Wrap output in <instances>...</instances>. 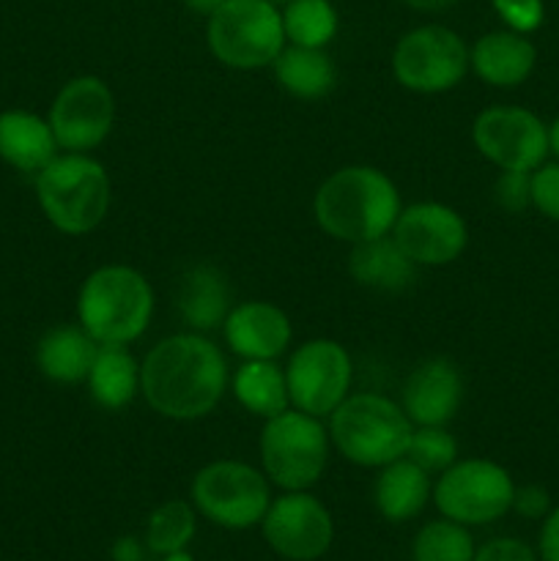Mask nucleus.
I'll use <instances>...</instances> for the list:
<instances>
[{
  "instance_id": "17",
  "label": "nucleus",
  "mask_w": 559,
  "mask_h": 561,
  "mask_svg": "<svg viewBox=\"0 0 559 561\" xmlns=\"http://www.w3.org/2000/svg\"><path fill=\"white\" fill-rule=\"evenodd\" d=\"M225 340L241 359H277L290 345L288 316L272 301H244L225 318Z\"/></svg>"
},
{
  "instance_id": "22",
  "label": "nucleus",
  "mask_w": 559,
  "mask_h": 561,
  "mask_svg": "<svg viewBox=\"0 0 559 561\" xmlns=\"http://www.w3.org/2000/svg\"><path fill=\"white\" fill-rule=\"evenodd\" d=\"M349 272L360 285L384 294H400L417 279V263L398 247V241L381 236L360 241L349 255Z\"/></svg>"
},
{
  "instance_id": "30",
  "label": "nucleus",
  "mask_w": 559,
  "mask_h": 561,
  "mask_svg": "<svg viewBox=\"0 0 559 561\" xmlns=\"http://www.w3.org/2000/svg\"><path fill=\"white\" fill-rule=\"evenodd\" d=\"M406 458L420 466V469H425L427 474H436V471L442 474L444 469H449L458 460V442L444 425L417 427L411 433Z\"/></svg>"
},
{
  "instance_id": "42",
  "label": "nucleus",
  "mask_w": 559,
  "mask_h": 561,
  "mask_svg": "<svg viewBox=\"0 0 559 561\" xmlns=\"http://www.w3.org/2000/svg\"><path fill=\"white\" fill-rule=\"evenodd\" d=\"M272 3H290V0H272Z\"/></svg>"
},
{
  "instance_id": "25",
  "label": "nucleus",
  "mask_w": 559,
  "mask_h": 561,
  "mask_svg": "<svg viewBox=\"0 0 559 561\" xmlns=\"http://www.w3.org/2000/svg\"><path fill=\"white\" fill-rule=\"evenodd\" d=\"M274 75L277 82L296 99L316 102L329 96L338 85V69L334 60L323 49L312 47H288L274 60Z\"/></svg>"
},
{
  "instance_id": "12",
  "label": "nucleus",
  "mask_w": 559,
  "mask_h": 561,
  "mask_svg": "<svg viewBox=\"0 0 559 561\" xmlns=\"http://www.w3.org/2000/svg\"><path fill=\"white\" fill-rule=\"evenodd\" d=\"M49 126L58 148L88 153L107 140L115 121V99L107 82L96 75H82L66 82L49 107Z\"/></svg>"
},
{
  "instance_id": "16",
  "label": "nucleus",
  "mask_w": 559,
  "mask_h": 561,
  "mask_svg": "<svg viewBox=\"0 0 559 561\" xmlns=\"http://www.w3.org/2000/svg\"><path fill=\"white\" fill-rule=\"evenodd\" d=\"M464 400V376L449 359L433 356L417 365L403 383V403L400 409L411 425H447L455 420Z\"/></svg>"
},
{
  "instance_id": "32",
  "label": "nucleus",
  "mask_w": 559,
  "mask_h": 561,
  "mask_svg": "<svg viewBox=\"0 0 559 561\" xmlns=\"http://www.w3.org/2000/svg\"><path fill=\"white\" fill-rule=\"evenodd\" d=\"M504 25L515 33H532L543 25V0H491Z\"/></svg>"
},
{
  "instance_id": "36",
  "label": "nucleus",
  "mask_w": 559,
  "mask_h": 561,
  "mask_svg": "<svg viewBox=\"0 0 559 561\" xmlns=\"http://www.w3.org/2000/svg\"><path fill=\"white\" fill-rule=\"evenodd\" d=\"M540 559L543 561H559V507L551 510L543 520V529H540Z\"/></svg>"
},
{
  "instance_id": "6",
  "label": "nucleus",
  "mask_w": 559,
  "mask_h": 561,
  "mask_svg": "<svg viewBox=\"0 0 559 561\" xmlns=\"http://www.w3.org/2000/svg\"><path fill=\"white\" fill-rule=\"evenodd\" d=\"M206 44L228 69H263L285 49L283 14L272 0H228L208 16Z\"/></svg>"
},
{
  "instance_id": "8",
  "label": "nucleus",
  "mask_w": 559,
  "mask_h": 561,
  "mask_svg": "<svg viewBox=\"0 0 559 561\" xmlns=\"http://www.w3.org/2000/svg\"><path fill=\"white\" fill-rule=\"evenodd\" d=\"M269 504L266 477L241 460H214L192 480V507L223 529H252L263 520Z\"/></svg>"
},
{
  "instance_id": "27",
  "label": "nucleus",
  "mask_w": 559,
  "mask_h": 561,
  "mask_svg": "<svg viewBox=\"0 0 559 561\" xmlns=\"http://www.w3.org/2000/svg\"><path fill=\"white\" fill-rule=\"evenodd\" d=\"M338 11L329 0H290L283 11L285 38L296 47L323 49L338 33Z\"/></svg>"
},
{
  "instance_id": "31",
  "label": "nucleus",
  "mask_w": 559,
  "mask_h": 561,
  "mask_svg": "<svg viewBox=\"0 0 559 561\" xmlns=\"http://www.w3.org/2000/svg\"><path fill=\"white\" fill-rule=\"evenodd\" d=\"M493 192H497V203L504 211H526L532 206V173H526V170H504Z\"/></svg>"
},
{
  "instance_id": "14",
  "label": "nucleus",
  "mask_w": 559,
  "mask_h": 561,
  "mask_svg": "<svg viewBox=\"0 0 559 561\" xmlns=\"http://www.w3.org/2000/svg\"><path fill=\"white\" fill-rule=\"evenodd\" d=\"M477 151L502 170L540 168L548 148V129L524 107H488L471 126Z\"/></svg>"
},
{
  "instance_id": "33",
  "label": "nucleus",
  "mask_w": 559,
  "mask_h": 561,
  "mask_svg": "<svg viewBox=\"0 0 559 561\" xmlns=\"http://www.w3.org/2000/svg\"><path fill=\"white\" fill-rule=\"evenodd\" d=\"M532 206L559 222V164H543L532 173Z\"/></svg>"
},
{
  "instance_id": "41",
  "label": "nucleus",
  "mask_w": 559,
  "mask_h": 561,
  "mask_svg": "<svg viewBox=\"0 0 559 561\" xmlns=\"http://www.w3.org/2000/svg\"><path fill=\"white\" fill-rule=\"evenodd\" d=\"M162 561H195V559H192L190 553H186V548H184V551L168 553V557H162Z\"/></svg>"
},
{
  "instance_id": "37",
  "label": "nucleus",
  "mask_w": 559,
  "mask_h": 561,
  "mask_svg": "<svg viewBox=\"0 0 559 561\" xmlns=\"http://www.w3.org/2000/svg\"><path fill=\"white\" fill-rule=\"evenodd\" d=\"M113 561H142V546L135 537H118L113 546Z\"/></svg>"
},
{
  "instance_id": "28",
  "label": "nucleus",
  "mask_w": 559,
  "mask_h": 561,
  "mask_svg": "<svg viewBox=\"0 0 559 561\" xmlns=\"http://www.w3.org/2000/svg\"><path fill=\"white\" fill-rule=\"evenodd\" d=\"M195 507L181 499L159 504L151 513L146 526V546L148 551L168 557V553L184 551L195 537Z\"/></svg>"
},
{
  "instance_id": "10",
  "label": "nucleus",
  "mask_w": 559,
  "mask_h": 561,
  "mask_svg": "<svg viewBox=\"0 0 559 561\" xmlns=\"http://www.w3.org/2000/svg\"><path fill=\"white\" fill-rule=\"evenodd\" d=\"M469 69L464 38L444 25H422L400 36L392 53V75L406 91L444 93Z\"/></svg>"
},
{
  "instance_id": "1",
  "label": "nucleus",
  "mask_w": 559,
  "mask_h": 561,
  "mask_svg": "<svg viewBox=\"0 0 559 561\" xmlns=\"http://www.w3.org/2000/svg\"><path fill=\"white\" fill-rule=\"evenodd\" d=\"M228 389V362L203 334H173L148 351L140 392L159 416L179 422L212 414Z\"/></svg>"
},
{
  "instance_id": "11",
  "label": "nucleus",
  "mask_w": 559,
  "mask_h": 561,
  "mask_svg": "<svg viewBox=\"0 0 559 561\" xmlns=\"http://www.w3.org/2000/svg\"><path fill=\"white\" fill-rule=\"evenodd\" d=\"M351 356L338 340H307L294 351L288 367H285V383L294 409L312 416H329L345 398H349Z\"/></svg>"
},
{
  "instance_id": "20",
  "label": "nucleus",
  "mask_w": 559,
  "mask_h": 561,
  "mask_svg": "<svg viewBox=\"0 0 559 561\" xmlns=\"http://www.w3.org/2000/svg\"><path fill=\"white\" fill-rule=\"evenodd\" d=\"M58 140L49 121L27 110L0 113V159L22 173H38L58 157Z\"/></svg>"
},
{
  "instance_id": "7",
  "label": "nucleus",
  "mask_w": 559,
  "mask_h": 561,
  "mask_svg": "<svg viewBox=\"0 0 559 561\" xmlns=\"http://www.w3.org/2000/svg\"><path fill=\"white\" fill-rule=\"evenodd\" d=\"M263 474L283 491H307L329 463V433L305 411H283L261 431Z\"/></svg>"
},
{
  "instance_id": "40",
  "label": "nucleus",
  "mask_w": 559,
  "mask_h": 561,
  "mask_svg": "<svg viewBox=\"0 0 559 561\" xmlns=\"http://www.w3.org/2000/svg\"><path fill=\"white\" fill-rule=\"evenodd\" d=\"M548 148H551V151L559 157V118L554 121L551 129H548Z\"/></svg>"
},
{
  "instance_id": "3",
  "label": "nucleus",
  "mask_w": 559,
  "mask_h": 561,
  "mask_svg": "<svg viewBox=\"0 0 559 561\" xmlns=\"http://www.w3.org/2000/svg\"><path fill=\"white\" fill-rule=\"evenodd\" d=\"M77 316L99 345H129L151 323L153 288L137 268L124 263L99 266L82 283Z\"/></svg>"
},
{
  "instance_id": "18",
  "label": "nucleus",
  "mask_w": 559,
  "mask_h": 561,
  "mask_svg": "<svg viewBox=\"0 0 559 561\" xmlns=\"http://www.w3.org/2000/svg\"><path fill=\"white\" fill-rule=\"evenodd\" d=\"M537 49L524 33L493 31L477 38L469 53V64L482 82L493 88H515L532 75Z\"/></svg>"
},
{
  "instance_id": "23",
  "label": "nucleus",
  "mask_w": 559,
  "mask_h": 561,
  "mask_svg": "<svg viewBox=\"0 0 559 561\" xmlns=\"http://www.w3.org/2000/svg\"><path fill=\"white\" fill-rule=\"evenodd\" d=\"M99 343L82 327H55L38 340V370L55 383H80L91 373Z\"/></svg>"
},
{
  "instance_id": "26",
  "label": "nucleus",
  "mask_w": 559,
  "mask_h": 561,
  "mask_svg": "<svg viewBox=\"0 0 559 561\" xmlns=\"http://www.w3.org/2000/svg\"><path fill=\"white\" fill-rule=\"evenodd\" d=\"M233 394L250 414L261 420L288 411V383H285V370L274 359H247L233 376Z\"/></svg>"
},
{
  "instance_id": "24",
  "label": "nucleus",
  "mask_w": 559,
  "mask_h": 561,
  "mask_svg": "<svg viewBox=\"0 0 559 561\" xmlns=\"http://www.w3.org/2000/svg\"><path fill=\"white\" fill-rule=\"evenodd\" d=\"M85 381L96 405L118 411L140 392V365L126 351V345H99Z\"/></svg>"
},
{
  "instance_id": "15",
  "label": "nucleus",
  "mask_w": 559,
  "mask_h": 561,
  "mask_svg": "<svg viewBox=\"0 0 559 561\" xmlns=\"http://www.w3.org/2000/svg\"><path fill=\"white\" fill-rule=\"evenodd\" d=\"M392 239L417 266H447L466 250L469 230L455 208L444 203H414L400 208Z\"/></svg>"
},
{
  "instance_id": "4",
  "label": "nucleus",
  "mask_w": 559,
  "mask_h": 561,
  "mask_svg": "<svg viewBox=\"0 0 559 561\" xmlns=\"http://www.w3.org/2000/svg\"><path fill=\"white\" fill-rule=\"evenodd\" d=\"M329 416V438L351 463L381 469L406 458L414 427L406 411L384 394H349Z\"/></svg>"
},
{
  "instance_id": "19",
  "label": "nucleus",
  "mask_w": 559,
  "mask_h": 561,
  "mask_svg": "<svg viewBox=\"0 0 559 561\" xmlns=\"http://www.w3.org/2000/svg\"><path fill=\"white\" fill-rule=\"evenodd\" d=\"M175 305H179L181 321L195 332L223 327L230 312V283L223 268L212 263H197L186 268L179 283Z\"/></svg>"
},
{
  "instance_id": "38",
  "label": "nucleus",
  "mask_w": 559,
  "mask_h": 561,
  "mask_svg": "<svg viewBox=\"0 0 559 561\" xmlns=\"http://www.w3.org/2000/svg\"><path fill=\"white\" fill-rule=\"evenodd\" d=\"M225 3H228V0H184L186 9L195 11V14H203V16H212L214 11Z\"/></svg>"
},
{
  "instance_id": "2",
  "label": "nucleus",
  "mask_w": 559,
  "mask_h": 561,
  "mask_svg": "<svg viewBox=\"0 0 559 561\" xmlns=\"http://www.w3.org/2000/svg\"><path fill=\"white\" fill-rule=\"evenodd\" d=\"M318 228L334 241L381 239L392 233L400 214V192L387 173L370 164L340 168L318 186L312 197Z\"/></svg>"
},
{
  "instance_id": "21",
  "label": "nucleus",
  "mask_w": 559,
  "mask_h": 561,
  "mask_svg": "<svg viewBox=\"0 0 559 561\" xmlns=\"http://www.w3.org/2000/svg\"><path fill=\"white\" fill-rule=\"evenodd\" d=\"M431 474L411 463L409 458H398L381 466V474L376 477V488H373L378 515L389 524H406V520L417 518L431 502Z\"/></svg>"
},
{
  "instance_id": "39",
  "label": "nucleus",
  "mask_w": 559,
  "mask_h": 561,
  "mask_svg": "<svg viewBox=\"0 0 559 561\" xmlns=\"http://www.w3.org/2000/svg\"><path fill=\"white\" fill-rule=\"evenodd\" d=\"M403 3L417 11H444L449 9V5L458 3V0H403Z\"/></svg>"
},
{
  "instance_id": "5",
  "label": "nucleus",
  "mask_w": 559,
  "mask_h": 561,
  "mask_svg": "<svg viewBox=\"0 0 559 561\" xmlns=\"http://www.w3.org/2000/svg\"><path fill=\"white\" fill-rule=\"evenodd\" d=\"M36 197L60 233L85 236L107 217L110 175L88 153H64L36 173Z\"/></svg>"
},
{
  "instance_id": "9",
  "label": "nucleus",
  "mask_w": 559,
  "mask_h": 561,
  "mask_svg": "<svg viewBox=\"0 0 559 561\" xmlns=\"http://www.w3.org/2000/svg\"><path fill=\"white\" fill-rule=\"evenodd\" d=\"M513 477L493 460H455L433 485L442 518L464 526H486L513 510Z\"/></svg>"
},
{
  "instance_id": "35",
  "label": "nucleus",
  "mask_w": 559,
  "mask_h": 561,
  "mask_svg": "<svg viewBox=\"0 0 559 561\" xmlns=\"http://www.w3.org/2000/svg\"><path fill=\"white\" fill-rule=\"evenodd\" d=\"M513 510L524 518L537 520V518H546L551 513V499H548V491L540 485H524V488H515L513 493Z\"/></svg>"
},
{
  "instance_id": "29",
  "label": "nucleus",
  "mask_w": 559,
  "mask_h": 561,
  "mask_svg": "<svg viewBox=\"0 0 559 561\" xmlns=\"http://www.w3.org/2000/svg\"><path fill=\"white\" fill-rule=\"evenodd\" d=\"M414 561H471L475 559V540L464 524L442 518L422 526L414 537Z\"/></svg>"
},
{
  "instance_id": "34",
  "label": "nucleus",
  "mask_w": 559,
  "mask_h": 561,
  "mask_svg": "<svg viewBox=\"0 0 559 561\" xmlns=\"http://www.w3.org/2000/svg\"><path fill=\"white\" fill-rule=\"evenodd\" d=\"M471 561H537L535 551L526 542L513 540V537H499V540L486 542Z\"/></svg>"
},
{
  "instance_id": "13",
  "label": "nucleus",
  "mask_w": 559,
  "mask_h": 561,
  "mask_svg": "<svg viewBox=\"0 0 559 561\" xmlns=\"http://www.w3.org/2000/svg\"><path fill=\"white\" fill-rule=\"evenodd\" d=\"M261 529L266 546L288 561H318L334 540L332 515L307 491H285L274 499Z\"/></svg>"
}]
</instances>
